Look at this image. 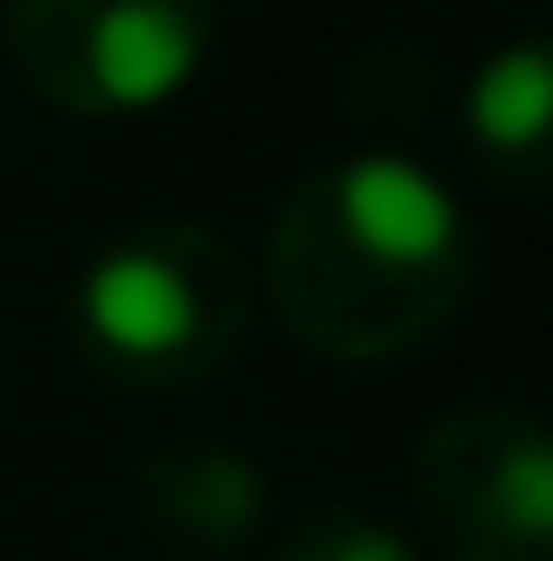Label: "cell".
<instances>
[{"label":"cell","instance_id":"2","mask_svg":"<svg viewBox=\"0 0 553 561\" xmlns=\"http://www.w3.org/2000/svg\"><path fill=\"white\" fill-rule=\"evenodd\" d=\"M261 318L253 261L196 211L114 228L73 277V351L114 391L180 399L244 358Z\"/></svg>","mask_w":553,"mask_h":561},{"label":"cell","instance_id":"1","mask_svg":"<svg viewBox=\"0 0 553 561\" xmlns=\"http://www.w3.org/2000/svg\"><path fill=\"white\" fill-rule=\"evenodd\" d=\"M253 285L301 351L334 366H383L464 309L472 220L431 163L358 147L310 163L277 196Z\"/></svg>","mask_w":553,"mask_h":561},{"label":"cell","instance_id":"3","mask_svg":"<svg viewBox=\"0 0 553 561\" xmlns=\"http://www.w3.org/2000/svg\"><path fill=\"white\" fill-rule=\"evenodd\" d=\"M220 0H9V73L57 114L123 123L171 106L220 49Z\"/></svg>","mask_w":553,"mask_h":561},{"label":"cell","instance_id":"4","mask_svg":"<svg viewBox=\"0 0 553 561\" xmlns=\"http://www.w3.org/2000/svg\"><path fill=\"white\" fill-rule=\"evenodd\" d=\"M415 513L448 561H553V448L521 399H464L407 463Z\"/></svg>","mask_w":553,"mask_h":561},{"label":"cell","instance_id":"5","mask_svg":"<svg viewBox=\"0 0 553 561\" xmlns=\"http://www.w3.org/2000/svg\"><path fill=\"white\" fill-rule=\"evenodd\" d=\"M147 546L171 561H237L269 529V472L237 439H163L130 480Z\"/></svg>","mask_w":553,"mask_h":561},{"label":"cell","instance_id":"7","mask_svg":"<svg viewBox=\"0 0 553 561\" xmlns=\"http://www.w3.org/2000/svg\"><path fill=\"white\" fill-rule=\"evenodd\" d=\"M269 561H424L407 529H391L383 513H358V505H310L293 513V529L277 537Z\"/></svg>","mask_w":553,"mask_h":561},{"label":"cell","instance_id":"6","mask_svg":"<svg viewBox=\"0 0 553 561\" xmlns=\"http://www.w3.org/2000/svg\"><path fill=\"white\" fill-rule=\"evenodd\" d=\"M545 123H553V57L538 33L481 57L464 82V139L497 187H545Z\"/></svg>","mask_w":553,"mask_h":561}]
</instances>
